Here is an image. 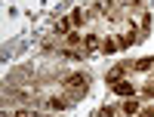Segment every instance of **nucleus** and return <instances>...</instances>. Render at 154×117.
Segmentation results:
<instances>
[{"instance_id": "nucleus-1", "label": "nucleus", "mask_w": 154, "mask_h": 117, "mask_svg": "<svg viewBox=\"0 0 154 117\" xmlns=\"http://www.w3.org/2000/svg\"><path fill=\"white\" fill-rule=\"evenodd\" d=\"M114 93H117V96H133V93H136V86H133V83H126V80H117V83H114Z\"/></svg>"}, {"instance_id": "nucleus-2", "label": "nucleus", "mask_w": 154, "mask_h": 117, "mask_svg": "<svg viewBox=\"0 0 154 117\" xmlns=\"http://www.w3.org/2000/svg\"><path fill=\"white\" fill-rule=\"evenodd\" d=\"M123 111L130 114V117H136V114H139V102H126V105H123Z\"/></svg>"}, {"instance_id": "nucleus-3", "label": "nucleus", "mask_w": 154, "mask_h": 117, "mask_svg": "<svg viewBox=\"0 0 154 117\" xmlns=\"http://www.w3.org/2000/svg\"><path fill=\"white\" fill-rule=\"evenodd\" d=\"M120 77H123V68H114V71L108 74V80H111V83H117V80H120Z\"/></svg>"}, {"instance_id": "nucleus-5", "label": "nucleus", "mask_w": 154, "mask_h": 117, "mask_svg": "<svg viewBox=\"0 0 154 117\" xmlns=\"http://www.w3.org/2000/svg\"><path fill=\"white\" fill-rule=\"evenodd\" d=\"M99 117H114V108H111V105H105V108L99 111Z\"/></svg>"}, {"instance_id": "nucleus-4", "label": "nucleus", "mask_w": 154, "mask_h": 117, "mask_svg": "<svg viewBox=\"0 0 154 117\" xmlns=\"http://www.w3.org/2000/svg\"><path fill=\"white\" fill-rule=\"evenodd\" d=\"M68 25H71V22H65V19L56 22V34H65V31H68Z\"/></svg>"}]
</instances>
